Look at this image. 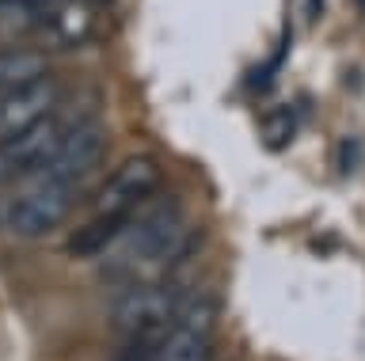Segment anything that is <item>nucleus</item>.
Returning a JSON list of instances; mask_svg holds the SVG:
<instances>
[{"label": "nucleus", "instance_id": "6e6552de", "mask_svg": "<svg viewBox=\"0 0 365 361\" xmlns=\"http://www.w3.org/2000/svg\"><path fill=\"white\" fill-rule=\"evenodd\" d=\"M57 99H61V88H57V80L50 73L38 76V80H31V84L0 92V137L19 133V130H27L31 122L53 115Z\"/></svg>", "mask_w": 365, "mask_h": 361}, {"label": "nucleus", "instance_id": "1a4fd4ad", "mask_svg": "<svg viewBox=\"0 0 365 361\" xmlns=\"http://www.w3.org/2000/svg\"><path fill=\"white\" fill-rule=\"evenodd\" d=\"M125 224H130V213H96L84 229L68 236V255L91 258V255H103L107 247H118V240L125 236Z\"/></svg>", "mask_w": 365, "mask_h": 361}, {"label": "nucleus", "instance_id": "7ed1b4c3", "mask_svg": "<svg viewBox=\"0 0 365 361\" xmlns=\"http://www.w3.org/2000/svg\"><path fill=\"white\" fill-rule=\"evenodd\" d=\"M179 240H182V206L175 198H168L160 206H153V213H145L141 221L125 224L122 255L133 266L168 263L171 255H179Z\"/></svg>", "mask_w": 365, "mask_h": 361}, {"label": "nucleus", "instance_id": "f8f14e48", "mask_svg": "<svg viewBox=\"0 0 365 361\" xmlns=\"http://www.w3.org/2000/svg\"><path fill=\"white\" fill-rule=\"evenodd\" d=\"M31 4H50V0H31Z\"/></svg>", "mask_w": 365, "mask_h": 361}, {"label": "nucleus", "instance_id": "ddd939ff", "mask_svg": "<svg viewBox=\"0 0 365 361\" xmlns=\"http://www.w3.org/2000/svg\"><path fill=\"white\" fill-rule=\"evenodd\" d=\"M361 4H365V0H361Z\"/></svg>", "mask_w": 365, "mask_h": 361}, {"label": "nucleus", "instance_id": "20e7f679", "mask_svg": "<svg viewBox=\"0 0 365 361\" xmlns=\"http://www.w3.org/2000/svg\"><path fill=\"white\" fill-rule=\"evenodd\" d=\"M217 323V304L210 297L187 300L175 323L153 338L148 361H210V338Z\"/></svg>", "mask_w": 365, "mask_h": 361}, {"label": "nucleus", "instance_id": "39448f33", "mask_svg": "<svg viewBox=\"0 0 365 361\" xmlns=\"http://www.w3.org/2000/svg\"><path fill=\"white\" fill-rule=\"evenodd\" d=\"M61 133H65L61 122H57L53 115H46L38 122H31L27 130L0 137V187L16 183V179H23V175H38L42 167L50 164Z\"/></svg>", "mask_w": 365, "mask_h": 361}, {"label": "nucleus", "instance_id": "423d86ee", "mask_svg": "<svg viewBox=\"0 0 365 361\" xmlns=\"http://www.w3.org/2000/svg\"><path fill=\"white\" fill-rule=\"evenodd\" d=\"M107 145H110V133L103 122H76L61 133L57 149L50 156V164L42 167L38 175H50V179H68V183H84V179L99 167V160L107 156Z\"/></svg>", "mask_w": 365, "mask_h": 361}, {"label": "nucleus", "instance_id": "9b49d317", "mask_svg": "<svg viewBox=\"0 0 365 361\" xmlns=\"http://www.w3.org/2000/svg\"><path fill=\"white\" fill-rule=\"evenodd\" d=\"M42 27L53 31L61 42H80L91 35V8L84 0H68V4H57L50 16H42Z\"/></svg>", "mask_w": 365, "mask_h": 361}, {"label": "nucleus", "instance_id": "0eeeda50", "mask_svg": "<svg viewBox=\"0 0 365 361\" xmlns=\"http://www.w3.org/2000/svg\"><path fill=\"white\" fill-rule=\"evenodd\" d=\"M156 187H160V164L153 156L137 152L114 175H107V183L96 190L91 209L96 213H133Z\"/></svg>", "mask_w": 365, "mask_h": 361}, {"label": "nucleus", "instance_id": "f257e3e1", "mask_svg": "<svg viewBox=\"0 0 365 361\" xmlns=\"http://www.w3.org/2000/svg\"><path fill=\"white\" fill-rule=\"evenodd\" d=\"M76 198H80V183L42 175L38 183L27 187L8 206L4 224H8L11 236H19V240H42V236H50L57 224L73 213Z\"/></svg>", "mask_w": 365, "mask_h": 361}, {"label": "nucleus", "instance_id": "f03ea898", "mask_svg": "<svg viewBox=\"0 0 365 361\" xmlns=\"http://www.w3.org/2000/svg\"><path fill=\"white\" fill-rule=\"evenodd\" d=\"M182 300L171 286H156V281H145V286H130L114 300L110 308V323L114 331L125 338H156L160 331H168L175 323V315L182 312Z\"/></svg>", "mask_w": 365, "mask_h": 361}, {"label": "nucleus", "instance_id": "9d476101", "mask_svg": "<svg viewBox=\"0 0 365 361\" xmlns=\"http://www.w3.org/2000/svg\"><path fill=\"white\" fill-rule=\"evenodd\" d=\"M50 73V61H46L42 50H27V46H11V50H0V92L8 88H19V84H31L38 76Z\"/></svg>", "mask_w": 365, "mask_h": 361}]
</instances>
